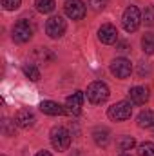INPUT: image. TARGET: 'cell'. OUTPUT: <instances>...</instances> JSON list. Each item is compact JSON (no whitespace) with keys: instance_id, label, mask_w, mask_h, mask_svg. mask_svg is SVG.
Segmentation results:
<instances>
[{"instance_id":"obj_11","label":"cell","mask_w":154,"mask_h":156,"mask_svg":"<svg viewBox=\"0 0 154 156\" xmlns=\"http://www.w3.org/2000/svg\"><path fill=\"white\" fill-rule=\"evenodd\" d=\"M35 115L29 111V109H20L18 113H16V116H15V123L20 127V129H29V127H33L35 125Z\"/></svg>"},{"instance_id":"obj_3","label":"cell","mask_w":154,"mask_h":156,"mask_svg":"<svg viewBox=\"0 0 154 156\" xmlns=\"http://www.w3.org/2000/svg\"><path fill=\"white\" fill-rule=\"evenodd\" d=\"M51 145L56 151H67L71 145V134L65 127H53L51 129Z\"/></svg>"},{"instance_id":"obj_25","label":"cell","mask_w":154,"mask_h":156,"mask_svg":"<svg viewBox=\"0 0 154 156\" xmlns=\"http://www.w3.org/2000/svg\"><path fill=\"white\" fill-rule=\"evenodd\" d=\"M143 22L147 26H154V7H147L143 11Z\"/></svg>"},{"instance_id":"obj_1","label":"cell","mask_w":154,"mask_h":156,"mask_svg":"<svg viewBox=\"0 0 154 156\" xmlns=\"http://www.w3.org/2000/svg\"><path fill=\"white\" fill-rule=\"evenodd\" d=\"M142 13H140V9L136 7V5H129L125 11H123V16H121V24H123V29L127 31V33H134L138 27H140V24H142Z\"/></svg>"},{"instance_id":"obj_21","label":"cell","mask_w":154,"mask_h":156,"mask_svg":"<svg viewBox=\"0 0 154 156\" xmlns=\"http://www.w3.org/2000/svg\"><path fill=\"white\" fill-rule=\"evenodd\" d=\"M138 156H154V144L152 142H143L138 145Z\"/></svg>"},{"instance_id":"obj_24","label":"cell","mask_w":154,"mask_h":156,"mask_svg":"<svg viewBox=\"0 0 154 156\" xmlns=\"http://www.w3.org/2000/svg\"><path fill=\"white\" fill-rule=\"evenodd\" d=\"M109 0H89V5L94 9V11H103L107 7Z\"/></svg>"},{"instance_id":"obj_15","label":"cell","mask_w":154,"mask_h":156,"mask_svg":"<svg viewBox=\"0 0 154 156\" xmlns=\"http://www.w3.org/2000/svg\"><path fill=\"white\" fill-rule=\"evenodd\" d=\"M35 58H37V62L40 64H51V62H54V53L49 49V47H38L37 51H35Z\"/></svg>"},{"instance_id":"obj_22","label":"cell","mask_w":154,"mask_h":156,"mask_svg":"<svg viewBox=\"0 0 154 156\" xmlns=\"http://www.w3.org/2000/svg\"><path fill=\"white\" fill-rule=\"evenodd\" d=\"M15 122H11L9 118H5L4 122H2V133L5 134V136H15Z\"/></svg>"},{"instance_id":"obj_20","label":"cell","mask_w":154,"mask_h":156,"mask_svg":"<svg viewBox=\"0 0 154 156\" xmlns=\"http://www.w3.org/2000/svg\"><path fill=\"white\" fill-rule=\"evenodd\" d=\"M24 75L29 78V80H33V82L40 80L38 67H37V66H33V64H26V66H24Z\"/></svg>"},{"instance_id":"obj_6","label":"cell","mask_w":154,"mask_h":156,"mask_svg":"<svg viewBox=\"0 0 154 156\" xmlns=\"http://www.w3.org/2000/svg\"><path fill=\"white\" fill-rule=\"evenodd\" d=\"M67 29V24L62 16H51L47 22H45V33L51 37V38H60Z\"/></svg>"},{"instance_id":"obj_5","label":"cell","mask_w":154,"mask_h":156,"mask_svg":"<svg viewBox=\"0 0 154 156\" xmlns=\"http://www.w3.org/2000/svg\"><path fill=\"white\" fill-rule=\"evenodd\" d=\"M33 37V26L27 20H18L13 27V40L16 44H26Z\"/></svg>"},{"instance_id":"obj_27","label":"cell","mask_w":154,"mask_h":156,"mask_svg":"<svg viewBox=\"0 0 154 156\" xmlns=\"http://www.w3.org/2000/svg\"><path fill=\"white\" fill-rule=\"evenodd\" d=\"M37 156H51V153L49 151H40V153H37Z\"/></svg>"},{"instance_id":"obj_26","label":"cell","mask_w":154,"mask_h":156,"mask_svg":"<svg viewBox=\"0 0 154 156\" xmlns=\"http://www.w3.org/2000/svg\"><path fill=\"white\" fill-rule=\"evenodd\" d=\"M118 51L120 53H127V51H131V45L127 42H118Z\"/></svg>"},{"instance_id":"obj_12","label":"cell","mask_w":154,"mask_h":156,"mask_svg":"<svg viewBox=\"0 0 154 156\" xmlns=\"http://www.w3.org/2000/svg\"><path fill=\"white\" fill-rule=\"evenodd\" d=\"M129 100H131L132 104H136V105H145V104L149 102V91H147L145 87L136 85V87H132V89L129 91Z\"/></svg>"},{"instance_id":"obj_13","label":"cell","mask_w":154,"mask_h":156,"mask_svg":"<svg viewBox=\"0 0 154 156\" xmlns=\"http://www.w3.org/2000/svg\"><path fill=\"white\" fill-rule=\"evenodd\" d=\"M40 109H42V113H45V115H49V116H60V115L65 113V107H62L60 104L51 102V100L42 102V104H40Z\"/></svg>"},{"instance_id":"obj_9","label":"cell","mask_w":154,"mask_h":156,"mask_svg":"<svg viewBox=\"0 0 154 156\" xmlns=\"http://www.w3.org/2000/svg\"><path fill=\"white\" fill-rule=\"evenodd\" d=\"M64 11L71 20H82L85 16V4L82 0H67Z\"/></svg>"},{"instance_id":"obj_4","label":"cell","mask_w":154,"mask_h":156,"mask_svg":"<svg viewBox=\"0 0 154 156\" xmlns=\"http://www.w3.org/2000/svg\"><path fill=\"white\" fill-rule=\"evenodd\" d=\"M107 115H109L111 120H114V122H125V120H129L131 115H132L131 102H116V104H113L109 107Z\"/></svg>"},{"instance_id":"obj_18","label":"cell","mask_w":154,"mask_h":156,"mask_svg":"<svg viewBox=\"0 0 154 156\" xmlns=\"http://www.w3.org/2000/svg\"><path fill=\"white\" fill-rule=\"evenodd\" d=\"M35 5H37V11L44 13V15L54 11V7H56L54 0H35Z\"/></svg>"},{"instance_id":"obj_16","label":"cell","mask_w":154,"mask_h":156,"mask_svg":"<svg viewBox=\"0 0 154 156\" xmlns=\"http://www.w3.org/2000/svg\"><path fill=\"white\" fill-rule=\"evenodd\" d=\"M138 125L143 127V129H151L154 127V111L151 109H145L138 115Z\"/></svg>"},{"instance_id":"obj_19","label":"cell","mask_w":154,"mask_h":156,"mask_svg":"<svg viewBox=\"0 0 154 156\" xmlns=\"http://www.w3.org/2000/svg\"><path fill=\"white\" fill-rule=\"evenodd\" d=\"M142 47L147 55H154V33H145L142 38Z\"/></svg>"},{"instance_id":"obj_14","label":"cell","mask_w":154,"mask_h":156,"mask_svg":"<svg viewBox=\"0 0 154 156\" xmlns=\"http://www.w3.org/2000/svg\"><path fill=\"white\" fill-rule=\"evenodd\" d=\"M93 138H94V144L98 147H107L109 142H111V133L105 127H96L93 131Z\"/></svg>"},{"instance_id":"obj_28","label":"cell","mask_w":154,"mask_h":156,"mask_svg":"<svg viewBox=\"0 0 154 156\" xmlns=\"http://www.w3.org/2000/svg\"><path fill=\"white\" fill-rule=\"evenodd\" d=\"M121 156H129V154H121Z\"/></svg>"},{"instance_id":"obj_23","label":"cell","mask_w":154,"mask_h":156,"mask_svg":"<svg viewBox=\"0 0 154 156\" xmlns=\"http://www.w3.org/2000/svg\"><path fill=\"white\" fill-rule=\"evenodd\" d=\"M20 4H22V0H2V7L5 11H15L20 7Z\"/></svg>"},{"instance_id":"obj_17","label":"cell","mask_w":154,"mask_h":156,"mask_svg":"<svg viewBox=\"0 0 154 156\" xmlns=\"http://www.w3.org/2000/svg\"><path fill=\"white\" fill-rule=\"evenodd\" d=\"M116 145H118V149L121 151V153H127V151H131V149H134V145H136V140L132 138V136H120L118 138V142H116Z\"/></svg>"},{"instance_id":"obj_8","label":"cell","mask_w":154,"mask_h":156,"mask_svg":"<svg viewBox=\"0 0 154 156\" xmlns=\"http://www.w3.org/2000/svg\"><path fill=\"white\" fill-rule=\"evenodd\" d=\"M111 73L116 78H127L132 73V64L127 58H116L111 62Z\"/></svg>"},{"instance_id":"obj_2","label":"cell","mask_w":154,"mask_h":156,"mask_svg":"<svg viewBox=\"0 0 154 156\" xmlns=\"http://www.w3.org/2000/svg\"><path fill=\"white\" fill-rule=\"evenodd\" d=\"M109 87H107V83L105 82H93L89 87H87V98H89V102L91 104H103V102H107V98H109Z\"/></svg>"},{"instance_id":"obj_7","label":"cell","mask_w":154,"mask_h":156,"mask_svg":"<svg viewBox=\"0 0 154 156\" xmlns=\"http://www.w3.org/2000/svg\"><path fill=\"white\" fill-rule=\"evenodd\" d=\"M82 105H83V93L82 91H75L65 100V113L69 116H78L82 113Z\"/></svg>"},{"instance_id":"obj_10","label":"cell","mask_w":154,"mask_h":156,"mask_svg":"<svg viewBox=\"0 0 154 156\" xmlns=\"http://www.w3.org/2000/svg\"><path fill=\"white\" fill-rule=\"evenodd\" d=\"M98 38L102 44H114L118 42V31L113 24H103L98 29Z\"/></svg>"}]
</instances>
